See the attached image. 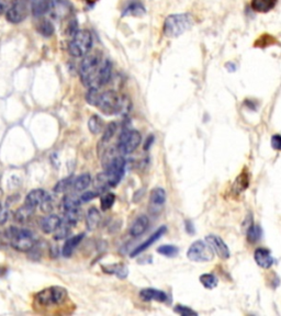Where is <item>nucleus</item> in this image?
I'll return each instance as SVG.
<instances>
[{
  "label": "nucleus",
  "mask_w": 281,
  "mask_h": 316,
  "mask_svg": "<svg viewBox=\"0 0 281 316\" xmlns=\"http://www.w3.org/2000/svg\"><path fill=\"white\" fill-rule=\"evenodd\" d=\"M200 282L205 289L212 290L218 286L219 279L216 278L213 273H204V275L200 276Z\"/></svg>",
  "instance_id": "31"
},
{
  "label": "nucleus",
  "mask_w": 281,
  "mask_h": 316,
  "mask_svg": "<svg viewBox=\"0 0 281 316\" xmlns=\"http://www.w3.org/2000/svg\"><path fill=\"white\" fill-rule=\"evenodd\" d=\"M166 202V191L163 188H154L151 191L150 197V209L151 212L158 211Z\"/></svg>",
  "instance_id": "15"
},
{
  "label": "nucleus",
  "mask_w": 281,
  "mask_h": 316,
  "mask_svg": "<svg viewBox=\"0 0 281 316\" xmlns=\"http://www.w3.org/2000/svg\"><path fill=\"white\" fill-rule=\"evenodd\" d=\"M47 196L48 193L45 192L44 190L34 189L27 193V196L26 197V200H25V204H26V206H29L35 210L36 208L41 207V204H42Z\"/></svg>",
  "instance_id": "19"
},
{
  "label": "nucleus",
  "mask_w": 281,
  "mask_h": 316,
  "mask_svg": "<svg viewBox=\"0 0 281 316\" xmlns=\"http://www.w3.org/2000/svg\"><path fill=\"white\" fill-rule=\"evenodd\" d=\"M4 10H6V4H3L2 2H0V15H1V13H3Z\"/></svg>",
  "instance_id": "47"
},
{
  "label": "nucleus",
  "mask_w": 281,
  "mask_h": 316,
  "mask_svg": "<svg viewBox=\"0 0 281 316\" xmlns=\"http://www.w3.org/2000/svg\"><path fill=\"white\" fill-rule=\"evenodd\" d=\"M261 235H262V231L258 225H255L253 224V223H251V224L247 226L246 237H247V240L250 241L251 244H256L257 241L261 238Z\"/></svg>",
  "instance_id": "26"
},
{
  "label": "nucleus",
  "mask_w": 281,
  "mask_h": 316,
  "mask_svg": "<svg viewBox=\"0 0 281 316\" xmlns=\"http://www.w3.org/2000/svg\"><path fill=\"white\" fill-rule=\"evenodd\" d=\"M91 184V176L89 174H82L78 176L77 178H74L72 190L75 192H81L89 187Z\"/></svg>",
  "instance_id": "24"
},
{
  "label": "nucleus",
  "mask_w": 281,
  "mask_h": 316,
  "mask_svg": "<svg viewBox=\"0 0 281 316\" xmlns=\"http://www.w3.org/2000/svg\"><path fill=\"white\" fill-rule=\"evenodd\" d=\"M187 257L195 263H209L213 260L214 252L206 241L196 240L189 247Z\"/></svg>",
  "instance_id": "7"
},
{
  "label": "nucleus",
  "mask_w": 281,
  "mask_h": 316,
  "mask_svg": "<svg viewBox=\"0 0 281 316\" xmlns=\"http://www.w3.org/2000/svg\"><path fill=\"white\" fill-rule=\"evenodd\" d=\"M84 234H78L76 236H73V237H70V238H68L66 241H65V244H64V247H63V255H64V257H71L73 253H74V250H75V248L77 247L78 245H79L80 241L82 240V238H84Z\"/></svg>",
  "instance_id": "23"
},
{
  "label": "nucleus",
  "mask_w": 281,
  "mask_h": 316,
  "mask_svg": "<svg viewBox=\"0 0 281 316\" xmlns=\"http://www.w3.org/2000/svg\"><path fill=\"white\" fill-rule=\"evenodd\" d=\"M254 259L258 266L264 269L271 268L275 263L273 255L266 248H257L254 253Z\"/></svg>",
  "instance_id": "14"
},
{
  "label": "nucleus",
  "mask_w": 281,
  "mask_h": 316,
  "mask_svg": "<svg viewBox=\"0 0 281 316\" xmlns=\"http://www.w3.org/2000/svg\"><path fill=\"white\" fill-rule=\"evenodd\" d=\"M73 181H74V177H68V178H65L61 181H58L56 185H55L54 191L56 193H62V192H65L66 190H68L70 188L72 189Z\"/></svg>",
  "instance_id": "36"
},
{
  "label": "nucleus",
  "mask_w": 281,
  "mask_h": 316,
  "mask_svg": "<svg viewBox=\"0 0 281 316\" xmlns=\"http://www.w3.org/2000/svg\"><path fill=\"white\" fill-rule=\"evenodd\" d=\"M166 226H162V227H159V229L155 232V233L153 235H151L149 238H147L144 243H142L140 246H137V247L133 250L132 254H131V257H135L137 256V255H140L141 253L144 252L145 249H147L150 247L151 245H153L154 243H156V241H157L160 237H162L165 233H166Z\"/></svg>",
  "instance_id": "16"
},
{
  "label": "nucleus",
  "mask_w": 281,
  "mask_h": 316,
  "mask_svg": "<svg viewBox=\"0 0 281 316\" xmlns=\"http://www.w3.org/2000/svg\"><path fill=\"white\" fill-rule=\"evenodd\" d=\"M248 184H250V179H248V175L246 173H243L236 178V181L233 185V190L236 194L242 193L243 191L248 188Z\"/></svg>",
  "instance_id": "29"
},
{
  "label": "nucleus",
  "mask_w": 281,
  "mask_h": 316,
  "mask_svg": "<svg viewBox=\"0 0 281 316\" xmlns=\"http://www.w3.org/2000/svg\"><path fill=\"white\" fill-rule=\"evenodd\" d=\"M8 218V212L6 210H0V226L4 224Z\"/></svg>",
  "instance_id": "45"
},
{
  "label": "nucleus",
  "mask_w": 281,
  "mask_h": 316,
  "mask_svg": "<svg viewBox=\"0 0 281 316\" xmlns=\"http://www.w3.org/2000/svg\"><path fill=\"white\" fill-rule=\"evenodd\" d=\"M126 159L123 157H114L110 161L107 169L103 173L109 187H116L121 181L124 171H126Z\"/></svg>",
  "instance_id": "9"
},
{
  "label": "nucleus",
  "mask_w": 281,
  "mask_h": 316,
  "mask_svg": "<svg viewBox=\"0 0 281 316\" xmlns=\"http://www.w3.org/2000/svg\"><path fill=\"white\" fill-rule=\"evenodd\" d=\"M70 224H67L66 222H62V224L59 225L58 229L54 232V238L55 239H63L70 233Z\"/></svg>",
  "instance_id": "38"
},
{
  "label": "nucleus",
  "mask_w": 281,
  "mask_h": 316,
  "mask_svg": "<svg viewBox=\"0 0 281 316\" xmlns=\"http://www.w3.org/2000/svg\"><path fill=\"white\" fill-rule=\"evenodd\" d=\"M67 299V290L63 287L53 286L40 291L35 295V300L42 306L59 305L64 303Z\"/></svg>",
  "instance_id": "6"
},
{
  "label": "nucleus",
  "mask_w": 281,
  "mask_h": 316,
  "mask_svg": "<svg viewBox=\"0 0 281 316\" xmlns=\"http://www.w3.org/2000/svg\"><path fill=\"white\" fill-rule=\"evenodd\" d=\"M101 221V215L98 209L93 207L90 208L86 215V226L89 231H94L98 227L99 223Z\"/></svg>",
  "instance_id": "22"
},
{
  "label": "nucleus",
  "mask_w": 281,
  "mask_h": 316,
  "mask_svg": "<svg viewBox=\"0 0 281 316\" xmlns=\"http://www.w3.org/2000/svg\"><path fill=\"white\" fill-rule=\"evenodd\" d=\"M193 26V18L190 13H178L166 18L164 22V34L168 38H177Z\"/></svg>",
  "instance_id": "3"
},
{
  "label": "nucleus",
  "mask_w": 281,
  "mask_h": 316,
  "mask_svg": "<svg viewBox=\"0 0 281 316\" xmlns=\"http://www.w3.org/2000/svg\"><path fill=\"white\" fill-rule=\"evenodd\" d=\"M153 142H154V136H153V135H151V136L147 137L146 143L144 144V150H145V151L149 150V148L151 147L152 144H153Z\"/></svg>",
  "instance_id": "46"
},
{
  "label": "nucleus",
  "mask_w": 281,
  "mask_h": 316,
  "mask_svg": "<svg viewBox=\"0 0 281 316\" xmlns=\"http://www.w3.org/2000/svg\"><path fill=\"white\" fill-rule=\"evenodd\" d=\"M150 225L149 217L145 215H141L136 218L130 229V235L133 237H139L145 233L147 227Z\"/></svg>",
  "instance_id": "20"
},
{
  "label": "nucleus",
  "mask_w": 281,
  "mask_h": 316,
  "mask_svg": "<svg viewBox=\"0 0 281 316\" xmlns=\"http://www.w3.org/2000/svg\"><path fill=\"white\" fill-rule=\"evenodd\" d=\"M157 253L165 257H175L179 253V249L174 245H163L157 248Z\"/></svg>",
  "instance_id": "34"
},
{
  "label": "nucleus",
  "mask_w": 281,
  "mask_h": 316,
  "mask_svg": "<svg viewBox=\"0 0 281 316\" xmlns=\"http://www.w3.org/2000/svg\"><path fill=\"white\" fill-rule=\"evenodd\" d=\"M61 224H62V220L59 218V216L55 215V214L48 215L47 217L42 218V220H41V222H40L41 230H42V232L45 234L54 233V232L58 229Z\"/></svg>",
  "instance_id": "18"
},
{
  "label": "nucleus",
  "mask_w": 281,
  "mask_h": 316,
  "mask_svg": "<svg viewBox=\"0 0 281 316\" xmlns=\"http://www.w3.org/2000/svg\"><path fill=\"white\" fill-rule=\"evenodd\" d=\"M111 73H112L111 62H110L109 59H103L98 72V75H97L95 79V82L93 86L94 89H99V88L107 85V83L110 81V78H111Z\"/></svg>",
  "instance_id": "12"
},
{
  "label": "nucleus",
  "mask_w": 281,
  "mask_h": 316,
  "mask_svg": "<svg viewBox=\"0 0 281 316\" xmlns=\"http://www.w3.org/2000/svg\"><path fill=\"white\" fill-rule=\"evenodd\" d=\"M145 7L139 0H133L128 3V6L123 9L122 17L133 16V17H142L145 13Z\"/></svg>",
  "instance_id": "21"
},
{
  "label": "nucleus",
  "mask_w": 281,
  "mask_h": 316,
  "mask_svg": "<svg viewBox=\"0 0 281 316\" xmlns=\"http://www.w3.org/2000/svg\"><path fill=\"white\" fill-rule=\"evenodd\" d=\"M100 194V192L98 191H87V192H84L81 194V196L78 198L79 199V201L80 203L82 202H89L91 201V200H94L95 198H97Z\"/></svg>",
  "instance_id": "41"
},
{
  "label": "nucleus",
  "mask_w": 281,
  "mask_h": 316,
  "mask_svg": "<svg viewBox=\"0 0 281 316\" xmlns=\"http://www.w3.org/2000/svg\"><path fill=\"white\" fill-rule=\"evenodd\" d=\"M174 312L179 314V315H181V316H197L198 315V313L195 312L193 310H191L190 308H188V306H185V305H180V304L175 306Z\"/></svg>",
  "instance_id": "39"
},
{
  "label": "nucleus",
  "mask_w": 281,
  "mask_h": 316,
  "mask_svg": "<svg viewBox=\"0 0 281 316\" xmlns=\"http://www.w3.org/2000/svg\"><path fill=\"white\" fill-rule=\"evenodd\" d=\"M205 241L210 245V247L213 249V252L218 255L220 258L222 259H229L231 256V252H230L229 246L225 244V241L221 238L220 236L216 235H208L205 237Z\"/></svg>",
  "instance_id": "11"
},
{
  "label": "nucleus",
  "mask_w": 281,
  "mask_h": 316,
  "mask_svg": "<svg viewBox=\"0 0 281 316\" xmlns=\"http://www.w3.org/2000/svg\"><path fill=\"white\" fill-rule=\"evenodd\" d=\"M141 142L142 136L139 131H135V130H124L120 134L118 150L122 154H131V153L134 152L140 146Z\"/></svg>",
  "instance_id": "8"
},
{
  "label": "nucleus",
  "mask_w": 281,
  "mask_h": 316,
  "mask_svg": "<svg viewBox=\"0 0 281 316\" xmlns=\"http://www.w3.org/2000/svg\"><path fill=\"white\" fill-rule=\"evenodd\" d=\"M0 210H1V204H0Z\"/></svg>",
  "instance_id": "48"
},
{
  "label": "nucleus",
  "mask_w": 281,
  "mask_h": 316,
  "mask_svg": "<svg viewBox=\"0 0 281 316\" xmlns=\"http://www.w3.org/2000/svg\"><path fill=\"white\" fill-rule=\"evenodd\" d=\"M88 128L89 131L93 134H99L102 131L103 128V121L98 114H94L88 121Z\"/></svg>",
  "instance_id": "32"
},
{
  "label": "nucleus",
  "mask_w": 281,
  "mask_h": 316,
  "mask_svg": "<svg viewBox=\"0 0 281 316\" xmlns=\"http://www.w3.org/2000/svg\"><path fill=\"white\" fill-rule=\"evenodd\" d=\"M114 202H116V196L113 193H104L100 198V207L102 211H108L109 209L113 207Z\"/></svg>",
  "instance_id": "33"
},
{
  "label": "nucleus",
  "mask_w": 281,
  "mask_h": 316,
  "mask_svg": "<svg viewBox=\"0 0 281 316\" xmlns=\"http://www.w3.org/2000/svg\"><path fill=\"white\" fill-rule=\"evenodd\" d=\"M140 297L143 301L150 302V301H156L164 303L167 301L168 296L164 291H160L157 289H153V288H146L140 292Z\"/></svg>",
  "instance_id": "17"
},
{
  "label": "nucleus",
  "mask_w": 281,
  "mask_h": 316,
  "mask_svg": "<svg viewBox=\"0 0 281 316\" xmlns=\"http://www.w3.org/2000/svg\"><path fill=\"white\" fill-rule=\"evenodd\" d=\"M64 218L71 226L76 225L79 221V208H70L64 210Z\"/></svg>",
  "instance_id": "28"
},
{
  "label": "nucleus",
  "mask_w": 281,
  "mask_h": 316,
  "mask_svg": "<svg viewBox=\"0 0 281 316\" xmlns=\"http://www.w3.org/2000/svg\"><path fill=\"white\" fill-rule=\"evenodd\" d=\"M6 238L10 241L13 249L20 253L31 252L34 247V237L30 231L17 229V227H9L4 233Z\"/></svg>",
  "instance_id": "4"
},
{
  "label": "nucleus",
  "mask_w": 281,
  "mask_h": 316,
  "mask_svg": "<svg viewBox=\"0 0 281 316\" xmlns=\"http://www.w3.org/2000/svg\"><path fill=\"white\" fill-rule=\"evenodd\" d=\"M39 33L44 38H51L54 34V26L49 20H42L36 26Z\"/></svg>",
  "instance_id": "30"
},
{
  "label": "nucleus",
  "mask_w": 281,
  "mask_h": 316,
  "mask_svg": "<svg viewBox=\"0 0 281 316\" xmlns=\"http://www.w3.org/2000/svg\"><path fill=\"white\" fill-rule=\"evenodd\" d=\"M128 270L126 266H123V264H121V266L117 264V266L110 268L109 271H108V273H116L119 278H122V279L128 276Z\"/></svg>",
  "instance_id": "40"
},
{
  "label": "nucleus",
  "mask_w": 281,
  "mask_h": 316,
  "mask_svg": "<svg viewBox=\"0 0 281 316\" xmlns=\"http://www.w3.org/2000/svg\"><path fill=\"white\" fill-rule=\"evenodd\" d=\"M271 147L275 151L281 152V135H279V134H276V135L271 137Z\"/></svg>",
  "instance_id": "44"
},
{
  "label": "nucleus",
  "mask_w": 281,
  "mask_h": 316,
  "mask_svg": "<svg viewBox=\"0 0 281 316\" xmlns=\"http://www.w3.org/2000/svg\"><path fill=\"white\" fill-rule=\"evenodd\" d=\"M102 56L98 52L93 54H87L81 60L79 65V76L81 82L86 87L93 88L95 79L98 75L101 64H102Z\"/></svg>",
  "instance_id": "2"
},
{
  "label": "nucleus",
  "mask_w": 281,
  "mask_h": 316,
  "mask_svg": "<svg viewBox=\"0 0 281 316\" xmlns=\"http://www.w3.org/2000/svg\"><path fill=\"white\" fill-rule=\"evenodd\" d=\"M41 210H42L43 212H50V211H52L53 210V199L51 196H47V198L44 199V201L42 202V204H41Z\"/></svg>",
  "instance_id": "43"
},
{
  "label": "nucleus",
  "mask_w": 281,
  "mask_h": 316,
  "mask_svg": "<svg viewBox=\"0 0 281 316\" xmlns=\"http://www.w3.org/2000/svg\"><path fill=\"white\" fill-rule=\"evenodd\" d=\"M97 106L105 115H117L127 114L131 109V104L127 97L120 96L114 90H107L100 95Z\"/></svg>",
  "instance_id": "1"
},
{
  "label": "nucleus",
  "mask_w": 281,
  "mask_h": 316,
  "mask_svg": "<svg viewBox=\"0 0 281 316\" xmlns=\"http://www.w3.org/2000/svg\"><path fill=\"white\" fill-rule=\"evenodd\" d=\"M27 15V7L26 3V0H15L10 8L7 10L6 18L7 20L13 23V25H18L26 19Z\"/></svg>",
  "instance_id": "10"
},
{
  "label": "nucleus",
  "mask_w": 281,
  "mask_h": 316,
  "mask_svg": "<svg viewBox=\"0 0 281 316\" xmlns=\"http://www.w3.org/2000/svg\"><path fill=\"white\" fill-rule=\"evenodd\" d=\"M54 6V0H32L31 1V12L34 17L39 18L48 12L52 11Z\"/></svg>",
  "instance_id": "13"
},
{
  "label": "nucleus",
  "mask_w": 281,
  "mask_h": 316,
  "mask_svg": "<svg viewBox=\"0 0 281 316\" xmlns=\"http://www.w3.org/2000/svg\"><path fill=\"white\" fill-rule=\"evenodd\" d=\"M33 213H34V209L26 206V204H24L21 208L18 209L15 214V217L19 223H26L30 220V217L33 215Z\"/></svg>",
  "instance_id": "27"
},
{
  "label": "nucleus",
  "mask_w": 281,
  "mask_h": 316,
  "mask_svg": "<svg viewBox=\"0 0 281 316\" xmlns=\"http://www.w3.org/2000/svg\"><path fill=\"white\" fill-rule=\"evenodd\" d=\"M100 95L99 94V89H94V88H89V91L86 94V100L88 102L89 105L97 106L100 99Z\"/></svg>",
  "instance_id": "37"
},
{
  "label": "nucleus",
  "mask_w": 281,
  "mask_h": 316,
  "mask_svg": "<svg viewBox=\"0 0 281 316\" xmlns=\"http://www.w3.org/2000/svg\"><path fill=\"white\" fill-rule=\"evenodd\" d=\"M277 0H252V8L257 12H268L274 9Z\"/></svg>",
  "instance_id": "25"
},
{
  "label": "nucleus",
  "mask_w": 281,
  "mask_h": 316,
  "mask_svg": "<svg viewBox=\"0 0 281 316\" xmlns=\"http://www.w3.org/2000/svg\"><path fill=\"white\" fill-rule=\"evenodd\" d=\"M117 130H118L117 122H111L110 124H108L107 128H105V130H104L103 134H102V137H101V141H102L103 143L109 142L110 139L114 136Z\"/></svg>",
  "instance_id": "35"
},
{
  "label": "nucleus",
  "mask_w": 281,
  "mask_h": 316,
  "mask_svg": "<svg viewBox=\"0 0 281 316\" xmlns=\"http://www.w3.org/2000/svg\"><path fill=\"white\" fill-rule=\"evenodd\" d=\"M93 35L88 30H78L68 43V52L74 57H84L93 49Z\"/></svg>",
  "instance_id": "5"
},
{
  "label": "nucleus",
  "mask_w": 281,
  "mask_h": 316,
  "mask_svg": "<svg viewBox=\"0 0 281 316\" xmlns=\"http://www.w3.org/2000/svg\"><path fill=\"white\" fill-rule=\"evenodd\" d=\"M78 22L76 19H73L70 21V23H68V26L66 27V33L68 36H73L75 35L77 32H78Z\"/></svg>",
  "instance_id": "42"
}]
</instances>
